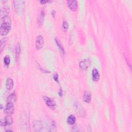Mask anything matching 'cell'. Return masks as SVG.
Wrapping results in <instances>:
<instances>
[{"label":"cell","instance_id":"obj_5","mask_svg":"<svg viewBox=\"0 0 132 132\" xmlns=\"http://www.w3.org/2000/svg\"><path fill=\"white\" fill-rule=\"evenodd\" d=\"M14 110V107L13 103L7 102L5 108L4 109V112L7 115H11L13 114Z\"/></svg>","mask_w":132,"mask_h":132},{"label":"cell","instance_id":"obj_6","mask_svg":"<svg viewBox=\"0 0 132 132\" xmlns=\"http://www.w3.org/2000/svg\"><path fill=\"white\" fill-rule=\"evenodd\" d=\"M13 123V118L11 115H8L5 118L1 119L0 124L1 126H5L6 125H11Z\"/></svg>","mask_w":132,"mask_h":132},{"label":"cell","instance_id":"obj_16","mask_svg":"<svg viewBox=\"0 0 132 132\" xmlns=\"http://www.w3.org/2000/svg\"><path fill=\"white\" fill-rule=\"evenodd\" d=\"M9 11L10 9L9 7L8 6H4V7L2 8L1 12V18H3L6 16H8L7 14L9 13Z\"/></svg>","mask_w":132,"mask_h":132},{"label":"cell","instance_id":"obj_22","mask_svg":"<svg viewBox=\"0 0 132 132\" xmlns=\"http://www.w3.org/2000/svg\"><path fill=\"white\" fill-rule=\"evenodd\" d=\"M69 27L68 23L66 21H64L63 23V28L64 30L67 31Z\"/></svg>","mask_w":132,"mask_h":132},{"label":"cell","instance_id":"obj_17","mask_svg":"<svg viewBox=\"0 0 132 132\" xmlns=\"http://www.w3.org/2000/svg\"><path fill=\"white\" fill-rule=\"evenodd\" d=\"M7 102L14 103L17 101V95L15 93H12L7 98Z\"/></svg>","mask_w":132,"mask_h":132},{"label":"cell","instance_id":"obj_18","mask_svg":"<svg viewBox=\"0 0 132 132\" xmlns=\"http://www.w3.org/2000/svg\"><path fill=\"white\" fill-rule=\"evenodd\" d=\"M8 41V38L7 37H4L2 38L1 40V45H0V50H1V52H2L3 50L4 47H5V45H6Z\"/></svg>","mask_w":132,"mask_h":132},{"label":"cell","instance_id":"obj_11","mask_svg":"<svg viewBox=\"0 0 132 132\" xmlns=\"http://www.w3.org/2000/svg\"><path fill=\"white\" fill-rule=\"evenodd\" d=\"M100 74L96 69H93L92 72V78L93 81L97 82L100 79Z\"/></svg>","mask_w":132,"mask_h":132},{"label":"cell","instance_id":"obj_2","mask_svg":"<svg viewBox=\"0 0 132 132\" xmlns=\"http://www.w3.org/2000/svg\"><path fill=\"white\" fill-rule=\"evenodd\" d=\"M13 6L16 13L18 14H22L25 10V2L24 1H14Z\"/></svg>","mask_w":132,"mask_h":132},{"label":"cell","instance_id":"obj_9","mask_svg":"<svg viewBox=\"0 0 132 132\" xmlns=\"http://www.w3.org/2000/svg\"><path fill=\"white\" fill-rule=\"evenodd\" d=\"M90 61L89 59H86L80 63V67L83 70H87L90 65Z\"/></svg>","mask_w":132,"mask_h":132},{"label":"cell","instance_id":"obj_3","mask_svg":"<svg viewBox=\"0 0 132 132\" xmlns=\"http://www.w3.org/2000/svg\"><path fill=\"white\" fill-rule=\"evenodd\" d=\"M35 45L37 50H39L43 48L44 45V39L42 35H38L36 37Z\"/></svg>","mask_w":132,"mask_h":132},{"label":"cell","instance_id":"obj_1","mask_svg":"<svg viewBox=\"0 0 132 132\" xmlns=\"http://www.w3.org/2000/svg\"><path fill=\"white\" fill-rule=\"evenodd\" d=\"M11 19L8 16L1 18L0 33L2 36H5L9 33L11 29Z\"/></svg>","mask_w":132,"mask_h":132},{"label":"cell","instance_id":"obj_7","mask_svg":"<svg viewBox=\"0 0 132 132\" xmlns=\"http://www.w3.org/2000/svg\"><path fill=\"white\" fill-rule=\"evenodd\" d=\"M67 5L69 8L73 11H77L78 9V2L75 0H69L67 1Z\"/></svg>","mask_w":132,"mask_h":132},{"label":"cell","instance_id":"obj_12","mask_svg":"<svg viewBox=\"0 0 132 132\" xmlns=\"http://www.w3.org/2000/svg\"><path fill=\"white\" fill-rule=\"evenodd\" d=\"M45 16V13L43 10H41L39 14L38 18V20H37V24L39 26H41L43 24L44 19Z\"/></svg>","mask_w":132,"mask_h":132},{"label":"cell","instance_id":"obj_21","mask_svg":"<svg viewBox=\"0 0 132 132\" xmlns=\"http://www.w3.org/2000/svg\"><path fill=\"white\" fill-rule=\"evenodd\" d=\"M4 62L6 66H9V65L10 64V59L9 56H5L4 58Z\"/></svg>","mask_w":132,"mask_h":132},{"label":"cell","instance_id":"obj_19","mask_svg":"<svg viewBox=\"0 0 132 132\" xmlns=\"http://www.w3.org/2000/svg\"><path fill=\"white\" fill-rule=\"evenodd\" d=\"M76 122V118L73 115H70L67 119V123L69 125L74 124Z\"/></svg>","mask_w":132,"mask_h":132},{"label":"cell","instance_id":"obj_23","mask_svg":"<svg viewBox=\"0 0 132 132\" xmlns=\"http://www.w3.org/2000/svg\"><path fill=\"white\" fill-rule=\"evenodd\" d=\"M54 80L57 82H58V75L57 73H55L53 75Z\"/></svg>","mask_w":132,"mask_h":132},{"label":"cell","instance_id":"obj_4","mask_svg":"<svg viewBox=\"0 0 132 132\" xmlns=\"http://www.w3.org/2000/svg\"><path fill=\"white\" fill-rule=\"evenodd\" d=\"M43 100H44L45 102L46 103V105L49 108H50L51 109H53V110H54L56 108V105L55 102L54 100H53L51 98H50L48 97H46V96L43 97Z\"/></svg>","mask_w":132,"mask_h":132},{"label":"cell","instance_id":"obj_14","mask_svg":"<svg viewBox=\"0 0 132 132\" xmlns=\"http://www.w3.org/2000/svg\"><path fill=\"white\" fill-rule=\"evenodd\" d=\"M55 40L56 41V45H57L58 49H60V50L61 51V53L63 54H65V49L64 48V47L63 46V44L62 43L61 41H60V40L58 38H55Z\"/></svg>","mask_w":132,"mask_h":132},{"label":"cell","instance_id":"obj_20","mask_svg":"<svg viewBox=\"0 0 132 132\" xmlns=\"http://www.w3.org/2000/svg\"><path fill=\"white\" fill-rule=\"evenodd\" d=\"M20 44L18 43L16 45V59H18L19 55L20 54Z\"/></svg>","mask_w":132,"mask_h":132},{"label":"cell","instance_id":"obj_10","mask_svg":"<svg viewBox=\"0 0 132 132\" xmlns=\"http://www.w3.org/2000/svg\"><path fill=\"white\" fill-rule=\"evenodd\" d=\"M33 127L35 131H42L43 128V125L40 121H35L33 124Z\"/></svg>","mask_w":132,"mask_h":132},{"label":"cell","instance_id":"obj_15","mask_svg":"<svg viewBox=\"0 0 132 132\" xmlns=\"http://www.w3.org/2000/svg\"><path fill=\"white\" fill-rule=\"evenodd\" d=\"M14 86L13 81L11 78H7L6 82V87L8 90H11L13 88Z\"/></svg>","mask_w":132,"mask_h":132},{"label":"cell","instance_id":"obj_24","mask_svg":"<svg viewBox=\"0 0 132 132\" xmlns=\"http://www.w3.org/2000/svg\"><path fill=\"white\" fill-rule=\"evenodd\" d=\"M50 1H40V3L41 4H45V3H48V2H49Z\"/></svg>","mask_w":132,"mask_h":132},{"label":"cell","instance_id":"obj_8","mask_svg":"<svg viewBox=\"0 0 132 132\" xmlns=\"http://www.w3.org/2000/svg\"><path fill=\"white\" fill-rule=\"evenodd\" d=\"M75 108L76 110L77 114L80 115V116L83 117L85 116V113L83 107L79 104V103H77L75 104Z\"/></svg>","mask_w":132,"mask_h":132},{"label":"cell","instance_id":"obj_25","mask_svg":"<svg viewBox=\"0 0 132 132\" xmlns=\"http://www.w3.org/2000/svg\"><path fill=\"white\" fill-rule=\"evenodd\" d=\"M6 131V132H7V131H12V130H7Z\"/></svg>","mask_w":132,"mask_h":132},{"label":"cell","instance_id":"obj_13","mask_svg":"<svg viewBox=\"0 0 132 132\" xmlns=\"http://www.w3.org/2000/svg\"><path fill=\"white\" fill-rule=\"evenodd\" d=\"M83 100L86 103H90L91 100V95L88 90L85 91L83 95Z\"/></svg>","mask_w":132,"mask_h":132}]
</instances>
